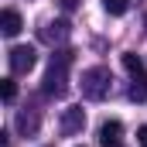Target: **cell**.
Segmentation results:
<instances>
[{"label": "cell", "mask_w": 147, "mask_h": 147, "mask_svg": "<svg viewBox=\"0 0 147 147\" xmlns=\"http://www.w3.org/2000/svg\"><path fill=\"white\" fill-rule=\"evenodd\" d=\"M72 48H58L48 62V72H45V82H41V92L51 96V99H62L69 92V65H72Z\"/></svg>", "instance_id": "6da1fadb"}, {"label": "cell", "mask_w": 147, "mask_h": 147, "mask_svg": "<svg viewBox=\"0 0 147 147\" xmlns=\"http://www.w3.org/2000/svg\"><path fill=\"white\" fill-rule=\"evenodd\" d=\"M110 82H113V75H110L106 65H92V69L82 72V96L92 99V103H99V99L110 96Z\"/></svg>", "instance_id": "7a4b0ae2"}, {"label": "cell", "mask_w": 147, "mask_h": 147, "mask_svg": "<svg viewBox=\"0 0 147 147\" xmlns=\"http://www.w3.org/2000/svg\"><path fill=\"white\" fill-rule=\"evenodd\" d=\"M7 62H10V72H31L38 62V51L31 48V45H14L10 48V55H7Z\"/></svg>", "instance_id": "3957f363"}, {"label": "cell", "mask_w": 147, "mask_h": 147, "mask_svg": "<svg viewBox=\"0 0 147 147\" xmlns=\"http://www.w3.org/2000/svg\"><path fill=\"white\" fill-rule=\"evenodd\" d=\"M82 127H86V110L82 106H69V110L62 113V134L65 137H75Z\"/></svg>", "instance_id": "277c9868"}, {"label": "cell", "mask_w": 147, "mask_h": 147, "mask_svg": "<svg viewBox=\"0 0 147 147\" xmlns=\"http://www.w3.org/2000/svg\"><path fill=\"white\" fill-rule=\"evenodd\" d=\"M120 134H123V123L120 120H106L99 127V147H123L120 144Z\"/></svg>", "instance_id": "5b68a950"}, {"label": "cell", "mask_w": 147, "mask_h": 147, "mask_svg": "<svg viewBox=\"0 0 147 147\" xmlns=\"http://www.w3.org/2000/svg\"><path fill=\"white\" fill-rule=\"evenodd\" d=\"M65 38H69V24L65 21H48L41 28V41H48V45H62Z\"/></svg>", "instance_id": "8992f818"}, {"label": "cell", "mask_w": 147, "mask_h": 147, "mask_svg": "<svg viewBox=\"0 0 147 147\" xmlns=\"http://www.w3.org/2000/svg\"><path fill=\"white\" fill-rule=\"evenodd\" d=\"M21 28H24V21H21V14L14 10V7H7L3 14H0V31L7 38H17L21 34Z\"/></svg>", "instance_id": "52a82bcc"}, {"label": "cell", "mask_w": 147, "mask_h": 147, "mask_svg": "<svg viewBox=\"0 0 147 147\" xmlns=\"http://www.w3.org/2000/svg\"><path fill=\"white\" fill-rule=\"evenodd\" d=\"M123 69L130 72V79H137V75H147L144 58H140V55H134V51H127V55H123Z\"/></svg>", "instance_id": "ba28073f"}, {"label": "cell", "mask_w": 147, "mask_h": 147, "mask_svg": "<svg viewBox=\"0 0 147 147\" xmlns=\"http://www.w3.org/2000/svg\"><path fill=\"white\" fill-rule=\"evenodd\" d=\"M103 10H106L110 17H123V14L130 10V0H103Z\"/></svg>", "instance_id": "9c48e42d"}, {"label": "cell", "mask_w": 147, "mask_h": 147, "mask_svg": "<svg viewBox=\"0 0 147 147\" xmlns=\"http://www.w3.org/2000/svg\"><path fill=\"white\" fill-rule=\"evenodd\" d=\"M130 99H134V103H144V99H147V75H137V79H134Z\"/></svg>", "instance_id": "30bf717a"}, {"label": "cell", "mask_w": 147, "mask_h": 147, "mask_svg": "<svg viewBox=\"0 0 147 147\" xmlns=\"http://www.w3.org/2000/svg\"><path fill=\"white\" fill-rule=\"evenodd\" d=\"M34 127H38L34 113H17V130H21V134H34Z\"/></svg>", "instance_id": "8fae6325"}, {"label": "cell", "mask_w": 147, "mask_h": 147, "mask_svg": "<svg viewBox=\"0 0 147 147\" xmlns=\"http://www.w3.org/2000/svg\"><path fill=\"white\" fill-rule=\"evenodd\" d=\"M0 92H3V103H14V96H17V82H14V79H3Z\"/></svg>", "instance_id": "7c38bea8"}, {"label": "cell", "mask_w": 147, "mask_h": 147, "mask_svg": "<svg viewBox=\"0 0 147 147\" xmlns=\"http://www.w3.org/2000/svg\"><path fill=\"white\" fill-rule=\"evenodd\" d=\"M137 144H140V147H147V123L137 130Z\"/></svg>", "instance_id": "4fadbf2b"}, {"label": "cell", "mask_w": 147, "mask_h": 147, "mask_svg": "<svg viewBox=\"0 0 147 147\" xmlns=\"http://www.w3.org/2000/svg\"><path fill=\"white\" fill-rule=\"evenodd\" d=\"M62 7H65V10H75V7H79V0H62Z\"/></svg>", "instance_id": "5bb4252c"}]
</instances>
